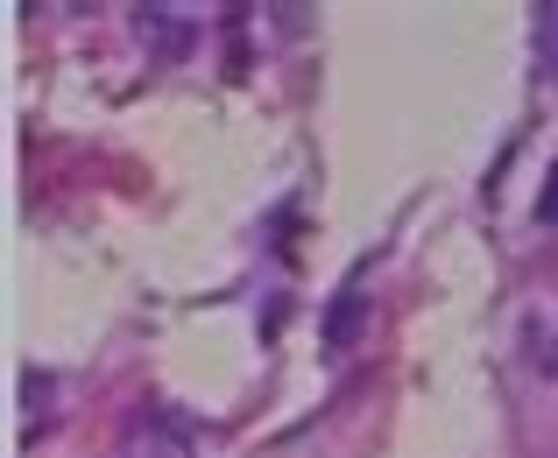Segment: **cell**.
I'll return each mask as SVG.
<instances>
[{
	"instance_id": "cell-4",
	"label": "cell",
	"mask_w": 558,
	"mask_h": 458,
	"mask_svg": "<svg viewBox=\"0 0 558 458\" xmlns=\"http://www.w3.org/2000/svg\"><path fill=\"white\" fill-rule=\"evenodd\" d=\"M523 352H531V367L537 374H551L558 381V297H545L523 318Z\"/></svg>"
},
{
	"instance_id": "cell-1",
	"label": "cell",
	"mask_w": 558,
	"mask_h": 458,
	"mask_svg": "<svg viewBox=\"0 0 558 458\" xmlns=\"http://www.w3.org/2000/svg\"><path fill=\"white\" fill-rule=\"evenodd\" d=\"M135 28H142V50L163 57V64L191 57V42H198V22H191V8H135Z\"/></svg>"
},
{
	"instance_id": "cell-3",
	"label": "cell",
	"mask_w": 558,
	"mask_h": 458,
	"mask_svg": "<svg viewBox=\"0 0 558 458\" xmlns=\"http://www.w3.org/2000/svg\"><path fill=\"white\" fill-rule=\"evenodd\" d=\"M361 324H368V297H361V269L340 283V297L326 304V318H318V346L326 352H347L361 338Z\"/></svg>"
},
{
	"instance_id": "cell-6",
	"label": "cell",
	"mask_w": 558,
	"mask_h": 458,
	"mask_svg": "<svg viewBox=\"0 0 558 458\" xmlns=\"http://www.w3.org/2000/svg\"><path fill=\"white\" fill-rule=\"evenodd\" d=\"M537 22H545V36L558 42V0H545V8H537Z\"/></svg>"
},
{
	"instance_id": "cell-5",
	"label": "cell",
	"mask_w": 558,
	"mask_h": 458,
	"mask_svg": "<svg viewBox=\"0 0 558 458\" xmlns=\"http://www.w3.org/2000/svg\"><path fill=\"white\" fill-rule=\"evenodd\" d=\"M537 226H558V162H551L545 190H537Z\"/></svg>"
},
{
	"instance_id": "cell-2",
	"label": "cell",
	"mask_w": 558,
	"mask_h": 458,
	"mask_svg": "<svg viewBox=\"0 0 558 458\" xmlns=\"http://www.w3.org/2000/svg\"><path fill=\"white\" fill-rule=\"evenodd\" d=\"M198 451V437H191V423H178L170 409H149V417L128 431V458H191Z\"/></svg>"
}]
</instances>
